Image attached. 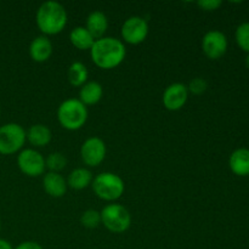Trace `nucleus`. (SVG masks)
Listing matches in <instances>:
<instances>
[{"label":"nucleus","instance_id":"18","mask_svg":"<svg viewBox=\"0 0 249 249\" xmlns=\"http://www.w3.org/2000/svg\"><path fill=\"white\" fill-rule=\"evenodd\" d=\"M94 180L91 172L87 168H77V169L72 170L68 175L67 185L73 190H84L88 186H90Z\"/></svg>","mask_w":249,"mask_h":249},{"label":"nucleus","instance_id":"8","mask_svg":"<svg viewBox=\"0 0 249 249\" xmlns=\"http://www.w3.org/2000/svg\"><path fill=\"white\" fill-rule=\"evenodd\" d=\"M122 38L131 45L141 44L148 34V23L143 17L131 16L125 19L121 29Z\"/></svg>","mask_w":249,"mask_h":249},{"label":"nucleus","instance_id":"28","mask_svg":"<svg viewBox=\"0 0 249 249\" xmlns=\"http://www.w3.org/2000/svg\"><path fill=\"white\" fill-rule=\"evenodd\" d=\"M246 66L249 68V53L247 55V57H246Z\"/></svg>","mask_w":249,"mask_h":249},{"label":"nucleus","instance_id":"12","mask_svg":"<svg viewBox=\"0 0 249 249\" xmlns=\"http://www.w3.org/2000/svg\"><path fill=\"white\" fill-rule=\"evenodd\" d=\"M43 187L44 191L49 196L53 197V198H60V197H63L66 195L68 185L65 178L60 173L49 172L44 174Z\"/></svg>","mask_w":249,"mask_h":249},{"label":"nucleus","instance_id":"5","mask_svg":"<svg viewBox=\"0 0 249 249\" xmlns=\"http://www.w3.org/2000/svg\"><path fill=\"white\" fill-rule=\"evenodd\" d=\"M101 224L113 233H123L130 228L131 216L128 209L118 203L105 207L101 212Z\"/></svg>","mask_w":249,"mask_h":249},{"label":"nucleus","instance_id":"4","mask_svg":"<svg viewBox=\"0 0 249 249\" xmlns=\"http://www.w3.org/2000/svg\"><path fill=\"white\" fill-rule=\"evenodd\" d=\"M92 190L99 198L107 202H114L124 194L125 185L119 175L111 172L100 173L91 182Z\"/></svg>","mask_w":249,"mask_h":249},{"label":"nucleus","instance_id":"11","mask_svg":"<svg viewBox=\"0 0 249 249\" xmlns=\"http://www.w3.org/2000/svg\"><path fill=\"white\" fill-rule=\"evenodd\" d=\"M189 99V90L182 83H173L165 88L162 101L168 111H179Z\"/></svg>","mask_w":249,"mask_h":249},{"label":"nucleus","instance_id":"19","mask_svg":"<svg viewBox=\"0 0 249 249\" xmlns=\"http://www.w3.org/2000/svg\"><path fill=\"white\" fill-rule=\"evenodd\" d=\"M70 40L74 48L79 50H90L95 43V38L85 27H75L71 31Z\"/></svg>","mask_w":249,"mask_h":249},{"label":"nucleus","instance_id":"21","mask_svg":"<svg viewBox=\"0 0 249 249\" xmlns=\"http://www.w3.org/2000/svg\"><path fill=\"white\" fill-rule=\"evenodd\" d=\"M66 164H67V158L61 152L50 153L45 160L46 168L53 173H60L61 170L65 169Z\"/></svg>","mask_w":249,"mask_h":249},{"label":"nucleus","instance_id":"15","mask_svg":"<svg viewBox=\"0 0 249 249\" xmlns=\"http://www.w3.org/2000/svg\"><path fill=\"white\" fill-rule=\"evenodd\" d=\"M85 28L90 32L95 40L104 38L107 28H108V19L107 16L101 11H92L87 18Z\"/></svg>","mask_w":249,"mask_h":249},{"label":"nucleus","instance_id":"13","mask_svg":"<svg viewBox=\"0 0 249 249\" xmlns=\"http://www.w3.org/2000/svg\"><path fill=\"white\" fill-rule=\"evenodd\" d=\"M53 53V44L50 39L45 36H36L29 45V56L36 62H45Z\"/></svg>","mask_w":249,"mask_h":249},{"label":"nucleus","instance_id":"3","mask_svg":"<svg viewBox=\"0 0 249 249\" xmlns=\"http://www.w3.org/2000/svg\"><path fill=\"white\" fill-rule=\"evenodd\" d=\"M57 119L61 126L74 131L82 128L88 121V108L79 99H67L58 106Z\"/></svg>","mask_w":249,"mask_h":249},{"label":"nucleus","instance_id":"25","mask_svg":"<svg viewBox=\"0 0 249 249\" xmlns=\"http://www.w3.org/2000/svg\"><path fill=\"white\" fill-rule=\"evenodd\" d=\"M221 4H223L221 0H201L197 2V5L204 11H214V10L219 9Z\"/></svg>","mask_w":249,"mask_h":249},{"label":"nucleus","instance_id":"23","mask_svg":"<svg viewBox=\"0 0 249 249\" xmlns=\"http://www.w3.org/2000/svg\"><path fill=\"white\" fill-rule=\"evenodd\" d=\"M235 36L238 46L249 53V22H243L237 27Z\"/></svg>","mask_w":249,"mask_h":249},{"label":"nucleus","instance_id":"14","mask_svg":"<svg viewBox=\"0 0 249 249\" xmlns=\"http://www.w3.org/2000/svg\"><path fill=\"white\" fill-rule=\"evenodd\" d=\"M229 165L233 174L238 177L249 175V150L248 148H237L231 153L229 158Z\"/></svg>","mask_w":249,"mask_h":249},{"label":"nucleus","instance_id":"1","mask_svg":"<svg viewBox=\"0 0 249 249\" xmlns=\"http://www.w3.org/2000/svg\"><path fill=\"white\" fill-rule=\"evenodd\" d=\"M125 55L126 50L123 41L112 36L97 39L90 49L92 62L102 70H112L118 67L124 61Z\"/></svg>","mask_w":249,"mask_h":249},{"label":"nucleus","instance_id":"10","mask_svg":"<svg viewBox=\"0 0 249 249\" xmlns=\"http://www.w3.org/2000/svg\"><path fill=\"white\" fill-rule=\"evenodd\" d=\"M202 50L211 60H218L228 50V38L220 31H209L202 39Z\"/></svg>","mask_w":249,"mask_h":249},{"label":"nucleus","instance_id":"22","mask_svg":"<svg viewBox=\"0 0 249 249\" xmlns=\"http://www.w3.org/2000/svg\"><path fill=\"white\" fill-rule=\"evenodd\" d=\"M80 223L87 229H95L101 224V214L95 209H88L80 216Z\"/></svg>","mask_w":249,"mask_h":249},{"label":"nucleus","instance_id":"17","mask_svg":"<svg viewBox=\"0 0 249 249\" xmlns=\"http://www.w3.org/2000/svg\"><path fill=\"white\" fill-rule=\"evenodd\" d=\"M51 130L44 124H34L27 131V140L34 147H44L51 141Z\"/></svg>","mask_w":249,"mask_h":249},{"label":"nucleus","instance_id":"24","mask_svg":"<svg viewBox=\"0 0 249 249\" xmlns=\"http://www.w3.org/2000/svg\"><path fill=\"white\" fill-rule=\"evenodd\" d=\"M207 89H208V83L204 78H194L187 85L189 92H192L194 95H202L203 92H206Z\"/></svg>","mask_w":249,"mask_h":249},{"label":"nucleus","instance_id":"20","mask_svg":"<svg viewBox=\"0 0 249 249\" xmlns=\"http://www.w3.org/2000/svg\"><path fill=\"white\" fill-rule=\"evenodd\" d=\"M88 75H89V73H88L87 66L84 63L79 62V61L73 62L68 67L67 78L68 82L73 87H83L88 82Z\"/></svg>","mask_w":249,"mask_h":249},{"label":"nucleus","instance_id":"27","mask_svg":"<svg viewBox=\"0 0 249 249\" xmlns=\"http://www.w3.org/2000/svg\"><path fill=\"white\" fill-rule=\"evenodd\" d=\"M0 249H14V247H12L9 241L0 238Z\"/></svg>","mask_w":249,"mask_h":249},{"label":"nucleus","instance_id":"7","mask_svg":"<svg viewBox=\"0 0 249 249\" xmlns=\"http://www.w3.org/2000/svg\"><path fill=\"white\" fill-rule=\"evenodd\" d=\"M17 165L24 175L31 178L40 177L45 173V158L34 148H24L17 156Z\"/></svg>","mask_w":249,"mask_h":249},{"label":"nucleus","instance_id":"9","mask_svg":"<svg viewBox=\"0 0 249 249\" xmlns=\"http://www.w3.org/2000/svg\"><path fill=\"white\" fill-rule=\"evenodd\" d=\"M106 143L97 136H91L83 142L80 147L82 160L89 167H97L104 162L106 157Z\"/></svg>","mask_w":249,"mask_h":249},{"label":"nucleus","instance_id":"16","mask_svg":"<svg viewBox=\"0 0 249 249\" xmlns=\"http://www.w3.org/2000/svg\"><path fill=\"white\" fill-rule=\"evenodd\" d=\"M104 95V88L97 82H87L79 90V101L85 106L96 105Z\"/></svg>","mask_w":249,"mask_h":249},{"label":"nucleus","instance_id":"2","mask_svg":"<svg viewBox=\"0 0 249 249\" xmlns=\"http://www.w3.org/2000/svg\"><path fill=\"white\" fill-rule=\"evenodd\" d=\"M67 11L65 6L57 1H45L39 6L36 14V22L41 33L55 36L61 33L67 24Z\"/></svg>","mask_w":249,"mask_h":249},{"label":"nucleus","instance_id":"6","mask_svg":"<svg viewBox=\"0 0 249 249\" xmlns=\"http://www.w3.org/2000/svg\"><path fill=\"white\" fill-rule=\"evenodd\" d=\"M27 140L23 126L17 123H7L0 126V155L9 156L22 150Z\"/></svg>","mask_w":249,"mask_h":249},{"label":"nucleus","instance_id":"26","mask_svg":"<svg viewBox=\"0 0 249 249\" xmlns=\"http://www.w3.org/2000/svg\"><path fill=\"white\" fill-rule=\"evenodd\" d=\"M14 249H43V247L38 242H34V241H26V242L19 243Z\"/></svg>","mask_w":249,"mask_h":249}]
</instances>
